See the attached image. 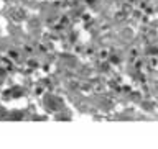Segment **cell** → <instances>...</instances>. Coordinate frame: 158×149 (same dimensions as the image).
Listing matches in <instances>:
<instances>
[{
    "label": "cell",
    "mask_w": 158,
    "mask_h": 149,
    "mask_svg": "<svg viewBox=\"0 0 158 149\" xmlns=\"http://www.w3.org/2000/svg\"><path fill=\"white\" fill-rule=\"evenodd\" d=\"M107 54H109V53L106 51V49H104V53H101V57H107Z\"/></svg>",
    "instance_id": "cell-1"
}]
</instances>
